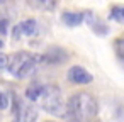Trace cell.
Returning a JSON list of instances; mask_svg holds the SVG:
<instances>
[{"mask_svg": "<svg viewBox=\"0 0 124 122\" xmlns=\"http://www.w3.org/2000/svg\"><path fill=\"white\" fill-rule=\"evenodd\" d=\"M9 107V95L0 90V110H5Z\"/></svg>", "mask_w": 124, "mask_h": 122, "instance_id": "cell-12", "label": "cell"}, {"mask_svg": "<svg viewBox=\"0 0 124 122\" xmlns=\"http://www.w3.org/2000/svg\"><path fill=\"white\" fill-rule=\"evenodd\" d=\"M66 112L78 122H85L93 119L99 114V103L95 100L93 95L87 93V92H78L75 93L66 105Z\"/></svg>", "mask_w": 124, "mask_h": 122, "instance_id": "cell-2", "label": "cell"}, {"mask_svg": "<svg viewBox=\"0 0 124 122\" xmlns=\"http://www.w3.org/2000/svg\"><path fill=\"white\" fill-rule=\"evenodd\" d=\"M14 112H16V122H36L38 120V108L31 102L17 100Z\"/></svg>", "mask_w": 124, "mask_h": 122, "instance_id": "cell-4", "label": "cell"}, {"mask_svg": "<svg viewBox=\"0 0 124 122\" xmlns=\"http://www.w3.org/2000/svg\"><path fill=\"white\" fill-rule=\"evenodd\" d=\"M116 51H117V56L124 61V39H117L116 41Z\"/></svg>", "mask_w": 124, "mask_h": 122, "instance_id": "cell-11", "label": "cell"}, {"mask_svg": "<svg viewBox=\"0 0 124 122\" xmlns=\"http://www.w3.org/2000/svg\"><path fill=\"white\" fill-rule=\"evenodd\" d=\"M2 46H4V41H0V48H2Z\"/></svg>", "mask_w": 124, "mask_h": 122, "instance_id": "cell-16", "label": "cell"}, {"mask_svg": "<svg viewBox=\"0 0 124 122\" xmlns=\"http://www.w3.org/2000/svg\"><path fill=\"white\" fill-rule=\"evenodd\" d=\"M7 65H9V56L0 54V70H5V68H7Z\"/></svg>", "mask_w": 124, "mask_h": 122, "instance_id": "cell-14", "label": "cell"}, {"mask_svg": "<svg viewBox=\"0 0 124 122\" xmlns=\"http://www.w3.org/2000/svg\"><path fill=\"white\" fill-rule=\"evenodd\" d=\"M66 58H68V54L65 53V49L51 48L48 53H44L41 61H44V63H63V61H66Z\"/></svg>", "mask_w": 124, "mask_h": 122, "instance_id": "cell-7", "label": "cell"}, {"mask_svg": "<svg viewBox=\"0 0 124 122\" xmlns=\"http://www.w3.org/2000/svg\"><path fill=\"white\" fill-rule=\"evenodd\" d=\"M7 2V0H0V5H2V4H5Z\"/></svg>", "mask_w": 124, "mask_h": 122, "instance_id": "cell-15", "label": "cell"}, {"mask_svg": "<svg viewBox=\"0 0 124 122\" xmlns=\"http://www.w3.org/2000/svg\"><path fill=\"white\" fill-rule=\"evenodd\" d=\"M36 63H38V58L34 54H31L27 51H19V53H14L9 58L7 70L16 78H27L29 75L34 73Z\"/></svg>", "mask_w": 124, "mask_h": 122, "instance_id": "cell-3", "label": "cell"}, {"mask_svg": "<svg viewBox=\"0 0 124 122\" xmlns=\"http://www.w3.org/2000/svg\"><path fill=\"white\" fill-rule=\"evenodd\" d=\"M63 22L68 27H77L83 22V12H63Z\"/></svg>", "mask_w": 124, "mask_h": 122, "instance_id": "cell-9", "label": "cell"}, {"mask_svg": "<svg viewBox=\"0 0 124 122\" xmlns=\"http://www.w3.org/2000/svg\"><path fill=\"white\" fill-rule=\"evenodd\" d=\"M38 22L34 21V19H26V21H22V22H19L17 26H14V29H12V37L17 41V39H21V37H32V36H36L38 34Z\"/></svg>", "mask_w": 124, "mask_h": 122, "instance_id": "cell-5", "label": "cell"}, {"mask_svg": "<svg viewBox=\"0 0 124 122\" xmlns=\"http://www.w3.org/2000/svg\"><path fill=\"white\" fill-rule=\"evenodd\" d=\"M7 27H9V21L5 17H0V34H7Z\"/></svg>", "mask_w": 124, "mask_h": 122, "instance_id": "cell-13", "label": "cell"}, {"mask_svg": "<svg viewBox=\"0 0 124 122\" xmlns=\"http://www.w3.org/2000/svg\"><path fill=\"white\" fill-rule=\"evenodd\" d=\"M27 5L31 9H36V10L51 12L56 7V0H27Z\"/></svg>", "mask_w": 124, "mask_h": 122, "instance_id": "cell-8", "label": "cell"}, {"mask_svg": "<svg viewBox=\"0 0 124 122\" xmlns=\"http://www.w3.org/2000/svg\"><path fill=\"white\" fill-rule=\"evenodd\" d=\"M26 98L38 105L39 108H43L44 112L51 114V115H65L66 110L63 107V98H61V92L58 86L54 85H43V83H31L26 90Z\"/></svg>", "mask_w": 124, "mask_h": 122, "instance_id": "cell-1", "label": "cell"}, {"mask_svg": "<svg viewBox=\"0 0 124 122\" xmlns=\"http://www.w3.org/2000/svg\"><path fill=\"white\" fill-rule=\"evenodd\" d=\"M109 19H112L116 22H124V5H114L110 9Z\"/></svg>", "mask_w": 124, "mask_h": 122, "instance_id": "cell-10", "label": "cell"}, {"mask_svg": "<svg viewBox=\"0 0 124 122\" xmlns=\"http://www.w3.org/2000/svg\"><path fill=\"white\" fill-rule=\"evenodd\" d=\"M68 80L75 85H87L93 80V76L82 66H73L68 70Z\"/></svg>", "mask_w": 124, "mask_h": 122, "instance_id": "cell-6", "label": "cell"}]
</instances>
